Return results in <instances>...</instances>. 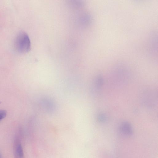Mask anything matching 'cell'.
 <instances>
[{"mask_svg":"<svg viewBox=\"0 0 158 158\" xmlns=\"http://www.w3.org/2000/svg\"><path fill=\"white\" fill-rule=\"evenodd\" d=\"M14 45L16 50L20 53L28 52L31 49V42L27 34L23 31L19 33L15 38Z\"/></svg>","mask_w":158,"mask_h":158,"instance_id":"6da1fadb","label":"cell"},{"mask_svg":"<svg viewBox=\"0 0 158 158\" xmlns=\"http://www.w3.org/2000/svg\"><path fill=\"white\" fill-rule=\"evenodd\" d=\"M1 103V102L0 101V104Z\"/></svg>","mask_w":158,"mask_h":158,"instance_id":"52a82bcc","label":"cell"},{"mask_svg":"<svg viewBox=\"0 0 158 158\" xmlns=\"http://www.w3.org/2000/svg\"><path fill=\"white\" fill-rule=\"evenodd\" d=\"M6 115V111L5 110H0V121L4 118Z\"/></svg>","mask_w":158,"mask_h":158,"instance_id":"5b68a950","label":"cell"},{"mask_svg":"<svg viewBox=\"0 0 158 158\" xmlns=\"http://www.w3.org/2000/svg\"><path fill=\"white\" fill-rule=\"evenodd\" d=\"M15 158H24V154L22 146L19 142L17 143L15 148Z\"/></svg>","mask_w":158,"mask_h":158,"instance_id":"7a4b0ae2","label":"cell"},{"mask_svg":"<svg viewBox=\"0 0 158 158\" xmlns=\"http://www.w3.org/2000/svg\"><path fill=\"white\" fill-rule=\"evenodd\" d=\"M98 119L101 122H105L106 119V116L103 114H99L98 117Z\"/></svg>","mask_w":158,"mask_h":158,"instance_id":"277c9868","label":"cell"},{"mask_svg":"<svg viewBox=\"0 0 158 158\" xmlns=\"http://www.w3.org/2000/svg\"><path fill=\"white\" fill-rule=\"evenodd\" d=\"M0 158H2V156L1 155L0 153Z\"/></svg>","mask_w":158,"mask_h":158,"instance_id":"8992f818","label":"cell"},{"mask_svg":"<svg viewBox=\"0 0 158 158\" xmlns=\"http://www.w3.org/2000/svg\"><path fill=\"white\" fill-rule=\"evenodd\" d=\"M121 129L123 131L128 133H131L132 131L131 126L127 122H124L122 123Z\"/></svg>","mask_w":158,"mask_h":158,"instance_id":"3957f363","label":"cell"},{"mask_svg":"<svg viewBox=\"0 0 158 158\" xmlns=\"http://www.w3.org/2000/svg\"></svg>","mask_w":158,"mask_h":158,"instance_id":"ba28073f","label":"cell"}]
</instances>
